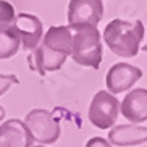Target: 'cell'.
<instances>
[{
    "mask_svg": "<svg viewBox=\"0 0 147 147\" xmlns=\"http://www.w3.org/2000/svg\"><path fill=\"white\" fill-rule=\"evenodd\" d=\"M71 31V58L78 65L99 69L102 61V44L97 26H68Z\"/></svg>",
    "mask_w": 147,
    "mask_h": 147,
    "instance_id": "cell-2",
    "label": "cell"
},
{
    "mask_svg": "<svg viewBox=\"0 0 147 147\" xmlns=\"http://www.w3.org/2000/svg\"><path fill=\"white\" fill-rule=\"evenodd\" d=\"M86 147H112V144L108 142L105 138H100V136H94L86 142Z\"/></svg>",
    "mask_w": 147,
    "mask_h": 147,
    "instance_id": "cell-15",
    "label": "cell"
},
{
    "mask_svg": "<svg viewBox=\"0 0 147 147\" xmlns=\"http://www.w3.org/2000/svg\"><path fill=\"white\" fill-rule=\"evenodd\" d=\"M32 147H45V146H32Z\"/></svg>",
    "mask_w": 147,
    "mask_h": 147,
    "instance_id": "cell-18",
    "label": "cell"
},
{
    "mask_svg": "<svg viewBox=\"0 0 147 147\" xmlns=\"http://www.w3.org/2000/svg\"><path fill=\"white\" fill-rule=\"evenodd\" d=\"M21 40L11 24H0V60L11 58L18 53Z\"/></svg>",
    "mask_w": 147,
    "mask_h": 147,
    "instance_id": "cell-12",
    "label": "cell"
},
{
    "mask_svg": "<svg viewBox=\"0 0 147 147\" xmlns=\"http://www.w3.org/2000/svg\"><path fill=\"white\" fill-rule=\"evenodd\" d=\"M0 147H32L29 131L21 120L11 118L0 126Z\"/></svg>",
    "mask_w": 147,
    "mask_h": 147,
    "instance_id": "cell-9",
    "label": "cell"
},
{
    "mask_svg": "<svg viewBox=\"0 0 147 147\" xmlns=\"http://www.w3.org/2000/svg\"><path fill=\"white\" fill-rule=\"evenodd\" d=\"M144 36H146V28L141 20L129 23L117 18L108 23L104 31V40L107 47L115 55L123 58H131L138 55Z\"/></svg>",
    "mask_w": 147,
    "mask_h": 147,
    "instance_id": "cell-1",
    "label": "cell"
},
{
    "mask_svg": "<svg viewBox=\"0 0 147 147\" xmlns=\"http://www.w3.org/2000/svg\"><path fill=\"white\" fill-rule=\"evenodd\" d=\"M142 50H146V52H147V45H144V49H142Z\"/></svg>",
    "mask_w": 147,
    "mask_h": 147,
    "instance_id": "cell-17",
    "label": "cell"
},
{
    "mask_svg": "<svg viewBox=\"0 0 147 147\" xmlns=\"http://www.w3.org/2000/svg\"><path fill=\"white\" fill-rule=\"evenodd\" d=\"M16 11L7 0H0V24H13Z\"/></svg>",
    "mask_w": 147,
    "mask_h": 147,
    "instance_id": "cell-13",
    "label": "cell"
},
{
    "mask_svg": "<svg viewBox=\"0 0 147 147\" xmlns=\"http://www.w3.org/2000/svg\"><path fill=\"white\" fill-rule=\"evenodd\" d=\"M23 123L29 131L32 142H37L39 146L53 144L60 138V123L53 117L52 112H47L42 108H34V110L26 113Z\"/></svg>",
    "mask_w": 147,
    "mask_h": 147,
    "instance_id": "cell-3",
    "label": "cell"
},
{
    "mask_svg": "<svg viewBox=\"0 0 147 147\" xmlns=\"http://www.w3.org/2000/svg\"><path fill=\"white\" fill-rule=\"evenodd\" d=\"M142 78V69L129 63H115L112 68L107 71L105 76V84H107V92L110 94H120L136 84Z\"/></svg>",
    "mask_w": 147,
    "mask_h": 147,
    "instance_id": "cell-6",
    "label": "cell"
},
{
    "mask_svg": "<svg viewBox=\"0 0 147 147\" xmlns=\"http://www.w3.org/2000/svg\"><path fill=\"white\" fill-rule=\"evenodd\" d=\"M102 16H104L102 0H69L68 26H79V24L97 26Z\"/></svg>",
    "mask_w": 147,
    "mask_h": 147,
    "instance_id": "cell-5",
    "label": "cell"
},
{
    "mask_svg": "<svg viewBox=\"0 0 147 147\" xmlns=\"http://www.w3.org/2000/svg\"><path fill=\"white\" fill-rule=\"evenodd\" d=\"M11 26L16 31L24 50L32 52L42 39V21L36 15L18 13Z\"/></svg>",
    "mask_w": 147,
    "mask_h": 147,
    "instance_id": "cell-7",
    "label": "cell"
},
{
    "mask_svg": "<svg viewBox=\"0 0 147 147\" xmlns=\"http://www.w3.org/2000/svg\"><path fill=\"white\" fill-rule=\"evenodd\" d=\"M108 142L118 147L139 146L147 142V126L138 125H118L110 129Z\"/></svg>",
    "mask_w": 147,
    "mask_h": 147,
    "instance_id": "cell-10",
    "label": "cell"
},
{
    "mask_svg": "<svg viewBox=\"0 0 147 147\" xmlns=\"http://www.w3.org/2000/svg\"><path fill=\"white\" fill-rule=\"evenodd\" d=\"M120 113V102L113 94L99 91L92 97L89 107V121L99 129H108L117 123Z\"/></svg>",
    "mask_w": 147,
    "mask_h": 147,
    "instance_id": "cell-4",
    "label": "cell"
},
{
    "mask_svg": "<svg viewBox=\"0 0 147 147\" xmlns=\"http://www.w3.org/2000/svg\"><path fill=\"white\" fill-rule=\"evenodd\" d=\"M121 115L131 123H144L147 120V89L139 87L126 94L121 102Z\"/></svg>",
    "mask_w": 147,
    "mask_h": 147,
    "instance_id": "cell-8",
    "label": "cell"
},
{
    "mask_svg": "<svg viewBox=\"0 0 147 147\" xmlns=\"http://www.w3.org/2000/svg\"><path fill=\"white\" fill-rule=\"evenodd\" d=\"M42 45L61 55H71V31L68 26H52L45 32L44 39L40 40Z\"/></svg>",
    "mask_w": 147,
    "mask_h": 147,
    "instance_id": "cell-11",
    "label": "cell"
},
{
    "mask_svg": "<svg viewBox=\"0 0 147 147\" xmlns=\"http://www.w3.org/2000/svg\"><path fill=\"white\" fill-rule=\"evenodd\" d=\"M11 84H20L16 74H0V95H3L8 91Z\"/></svg>",
    "mask_w": 147,
    "mask_h": 147,
    "instance_id": "cell-14",
    "label": "cell"
},
{
    "mask_svg": "<svg viewBox=\"0 0 147 147\" xmlns=\"http://www.w3.org/2000/svg\"><path fill=\"white\" fill-rule=\"evenodd\" d=\"M5 115H7V112H5V108L2 107V105H0V121H2V120L5 118Z\"/></svg>",
    "mask_w": 147,
    "mask_h": 147,
    "instance_id": "cell-16",
    "label": "cell"
}]
</instances>
